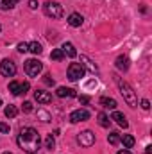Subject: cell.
Masks as SVG:
<instances>
[{
	"label": "cell",
	"mask_w": 152,
	"mask_h": 154,
	"mask_svg": "<svg viewBox=\"0 0 152 154\" xmlns=\"http://www.w3.org/2000/svg\"><path fill=\"white\" fill-rule=\"evenodd\" d=\"M29 52H32L34 56H39L43 52V48H41V45L38 41H32V43H29Z\"/></svg>",
	"instance_id": "18"
},
{
	"label": "cell",
	"mask_w": 152,
	"mask_h": 154,
	"mask_svg": "<svg viewBox=\"0 0 152 154\" xmlns=\"http://www.w3.org/2000/svg\"><path fill=\"white\" fill-rule=\"evenodd\" d=\"M61 50H63V54H66L68 57H75L77 56V50L72 43H65V45L61 47Z\"/></svg>",
	"instance_id": "15"
},
{
	"label": "cell",
	"mask_w": 152,
	"mask_h": 154,
	"mask_svg": "<svg viewBox=\"0 0 152 154\" xmlns=\"http://www.w3.org/2000/svg\"><path fill=\"white\" fill-rule=\"evenodd\" d=\"M0 31H2V25H0Z\"/></svg>",
	"instance_id": "39"
},
{
	"label": "cell",
	"mask_w": 152,
	"mask_h": 154,
	"mask_svg": "<svg viewBox=\"0 0 152 154\" xmlns=\"http://www.w3.org/2000/svg\"><path fill=\"white\" fill-rule=\"evenodd\" d=\"M63 57H65V54H63L61 48H54L52 54H50V59H54V61H61Z\"/></svg>",
	"instance_id": "21"
},
{
	"label": "cell",
	"mask_w": 152,
	"mask_h": 154,
	"mask_svg": "<svg viewBox=\"0 0 152 154\" xmlns=\"http://www.w3.org/2000/svg\"><path fill=\"white\" fill-rule=\"evenodd\" d=\"M43 11H45V14H47L48 18H54V20H57V18H63V14H65L63 7H61L57 2H52V0L45 2V5H43Z\"/></svg>",
	"instance_id": "3"
},
{
	"label": "cell",
	"mask_w": 152,
	"mask_h": 154,
	"mask_svg": "<svg viewBox=\"0 0 152 154\" xmlns=\"http://www.w3.org/2000/svg\"><path fill=\"white\" fill-rule=\"evenodd\" d=\"M145 152H147V154H152V147H150V145H147V151H145Z\"/></svg>",
	"instance_id": "35"
},
{
	"label": "cell",
	"mask_w": 152,
	"mask_h": 154,
	"mask_svg": "<svg viewBox=\"0 0 152 154\" xmlns=\"http://www.w3.org/2000/svg\"><path fill=\"white\" fill-rule=\"evenodd\" d=\"M0 106H2V99H0Z\"/></svg>",
	"instance_id": "37"
},
{
	"label": "cell",
	"mask_w": 152,
	"mask_h": 154,
	"mask_svg": "<svg viewBox=\"0 0 152 154\" xmlns=\"http://www.w3.org/2000/svg\"><path fill=\"white\" fill-rule=\"evenodd\" d=\"M9 91H11L13 95H22V84L16 82V81L9 82Z\"/></svg>",
	"instance_id": "17"
},
{
	"label": "cell",
	"mask_w": 152,
	"mask_h": 154,
	"mask_svg": "<svg viewBox=\"0 0 152 154\" xmlns=\"http://www.w3.org/2000/svg\"><path fill=\"white\" fill-rule=\"evenodd\" d=\"M116 68L118 70H129V57L127 56H118L116 57Z\"/></svg>",
	"instance_id": "14"
},
{
	"label": "cell",
	"mask_w": 152,
	"mask_h": 154,
	"mask_svg": "<svg viewBox=\"0 0 152 154\" xmlns=\"http://www.w3.org/2000/svg\"><path fill=\"white\" fill-rule=\"evenodd\" d=\"M45 147H47V149H54V147H56V140H54L52 134L47 136V140H45Z\"/></svg>",
	"instance_id": "26"
},
{
	"label": "cell",
	"mask_w": 152,
	"mask_h": 154,
	"mask_svg": "<svg viewBox=\"0 0 152 154\" xmlns=\"http://www.w3.org/2000/svg\"><path fill=\"white\" fill-rule=\"evenodd\" d=\"M81 77H84V68L81 63H72L68 66V79L70 81H79Z\"/></svg>",
	"instance_id": "6"
},
{
	"label": "cell",
	"mask_w": 152,
	"mask_h": 154,
	"mask_svg": "<svg viewBox=\"0 0 152 154\" xmlns=\"http://www.w3.org/2000/svg\"><path fill=\"white\" fill-rule=\"evenodd\" d=\"M141 108H143V109H149V108H150V102H149L147 99H143V100H141Z\"/></svg>",
	"instance_id": "32"
},
{
	"label": "cell",
	"mask_w": 152,
	"mask_h": 154,
	"mask_svg": "<svg viewBox=\"0 0 152 154\" xmlns=\"http://www.w3.org/2000/svg\"><path fill=\"white\" fill-rule=\"evenodd\" d=\"M41 138H39L38 131L34 127H23L18 134V145L22 151H25L27 154H34L39 149Z\"/></svg>",
	"instance_id": "1"
},
{
	"label": "cell",
	"mask_w": 152,
	"mask_h": 154,
	"mask_svg": "<svg viewBox=\"0 0 152 154\" xmlns=\"http://www.w3.org/2000/svg\"><path fill=\"white\" fill-rule=\"evenodd\" d=\"M81 65H82V68H86V70H90L91 74H99V66L88 57V56H81Z\"/></svg>",
	"instance_id": "9"
},
{
	"label": "cell",
	"mask_w": 152,
	"mask_h": 154,
	"mask_svg": "<svg viewBox=\"0 0 152 154\" xmlns=\"http://www.w3.org/2000/svg\"><path fill=\"white\" fill-rule=\"evenodd\" d=\"M88 118H90V113H88L86 109H75V111L70 113V122H72V124L84 122V120H88Z\"/></svg>",
	"instance_id": "8"
},
{
	"label": "cell",
	"mask_w": 152,
	"mask_h": 154,
	"mask_svg": "<svg viewBox=\"0 0 152 154\" xmlns=\"http://www.w3.org/2000/svg\"><path fill=\"white\" fill-rule=\"evenodd\" d=\"M108 142H109L111 145H118V143H120V134H118V133H111V134L108 136Z\"/></svg>",
	"instance_id": "24"
},
{
	"label": "cell",
	"mask_w": 152,
	"mask_h": 154,
	"mask_svg": "<svg viewBox=\"0 0 152 154\" xmlns=\"http://www.w3.org/2000/svg\"><path fill=\"white\" fill-rule=\"evenodd\" d=\"M43 70V63L38 59H27L25 61V74L29 77H38Z\"/></svg>",
	"instance_id": "4"
},
{
	"label": "cell",
	"mask_w": 152,
	"mask_h": 154,
	"mask_svg": "<svg viewBox=\"0 0 152 154\" xmlns=\"http://www.w3.org/2000/svg\"><path fill=\"white\" fill-rule=\"evenodd\" d=\"M0 74L4 77H13L16 74V65L11 59H2V63H0Z\"/></svg>",
	"instance_id": "5"
},
{
	"label": "cell",
	"mask_w": 152,
	"mask_h": 154,
	"mask_svg": "<svg viewBox=\"0 0 152 154\" xmlns=\"http://www.w3.org/2000/svg\"><path fill=\"white\" fill-rule=\"evenodd\" d=\"M57 97H61V99H65V97H75V90H72V88H65V86H59L57 88Z\"/></svg>",
	"instance_id": "12"
},
{
	"label": "cell",
	"mask_w": 152,
	"mask_h": 154,
	"mask_svg": "<svg viewBox=\"0 0 152 154\" xmlns=\"http://www.w3.org/2000/svg\"><path fill=\"white\" fill-rule=\"evenodd\" d=\"M34 99L38 100L39 104H48V102H52V95H50L48 91H43V90H36V91H34Z\"/></svg>",
	"instance_id": "10"
},
{
	"label": "cell",
	"mask_w": 152,
	"mask_h": 154,
	"mask_svg": "<svg viewBox=\"0 0 152 154\" xmlns=\"http://www.w3.org/2000/svg\"><path fill=\"white\" fill-rule=\"evenodd\" d=\"M29 7L31 9H38V0H29Z\"/></svg>",
	"instance_id": "33"
},
{
	"label": "cell",
	"mask_w": 152,
	"mask_h": 154,
	"mask_svg": "<svg viewBox=\"0 0 152 154\" xmlns=\"http://www.w3.org/2000/svg\"><path fill=\"white\" fill-rule=\"evenodd\" d=\"M4 154H11V152H4Z\"/></svg>",
	"instance_id": "38"
},
{
	"label": "cell",
	"mask_w": 152,
	"mask_h": 154,
	"mask_svg": "<svg viewBox=\"0 0 152 154\" xmlns=\"http://www.w3.org/2000/svg\"><path fill=\"white\" fill-rule=\"evenodd\" d=\"M82 22H84V18H82L79 13H72V14L68 16V23H70L72 27H81Z\"/></svg>",
	"instance_id": "13"
},
{
	"label": "cell",
	"mask_w": 152,
	"mask_h": 154,
	"mask_svg": "<svg viewBox=\"0 0 152 154\" xmlns=\"http://www.w3.org/2000/svg\"><path fill=\"white\" fill-rule=\"evenodd\" d=\"M111 120H114L120 127H123V129H127L129 127V122H127V118L123 113H120V111H113V115H111Z\"/></svg>",
	"instance_id": "11"
},
{
	"label": "cell",
	"mask_w": 152,
	"mask_h": 154,
	"mask_svg": "<svg viewBox=\"0 0 152 154\" xmlns=\"http://www.w3.org/2000/svg\"><path fill=\"white\" fill-rule=\"evenodd\" d=\"M114 81H116V84H118V90H120V93H122V97H123V100L131 106V108H138V99H136V93H134V90L122 79V77H116L114 75Z\"/></svg>",
	"instance_id": "2"
},
{
	"label": "cell",
	"mask_w": 152,
	"mask_h": 154,
	"mask_svg": "<svg viewBox=\"0 0 152 154\" xmlns=\"http://www.w3.org/2000/svg\"><path fill=\"white\" fill-rule=\"evenodd\" d=\"M77 142L82 145V147H91L95 143V134L91 131H82L79 136H77Z\"/></svg>",
	"instance_id": "7"
},
{
	"label": "cell",
	"mask_w": 152,
	"mask_h": 154,
	"mask_svg": "<svg viewBox=\"0 0 152 154\" xmlns=\"http://www.w3.org/2000/svg\"><path fill=\"white\" fill-rule=\"evenodd\" d=\"M31 111H32V102L25 100L23 102V113H31Z\"/></svg>",
	"instance_id": "28"
},
{
	"label": "cell",
	"mask_w": 152,
	"mask_h": 154,
	"mask_svg": "<svg viewBox=\"0 0 152 154\" xmlns=\"http://www.w3.org/2000/svg\"><path fill=\"white\" fill-rule=\"evenodd\" d=\"M27 50H29V43H18V52L25 54Z\"/></svg>",
	"instance_id": "27"
},
{
	"label": "cell",
	"mask_w": 152,
	"mask_h": 154,
	"mask_svg": "<svg viewBox=\"0 0 152 154\" xmlns=\"http://www.w3.org/2000/svg\"><path fill=\"white\" fill-rule=\"evenodd\" d=\"M100 104H102L104 108H108V109H114V108H116V100H114V99H109V97H102V99H100Z\"/></svg>",
	"instance_id": "16"
},
{
	"label": "cell",
	"mask_w": 152,
	"mask_h": 154,
	"mask_svg": "<svg viewBox=\"0 0 152 154\" xmlns=\"http://www.w3.org/2000/svg\"><path fill=\"white\" fill-rule=\"evenodd\" d=\"M0 133H9V125L5 122H0Z\"/></svg>",
	"instance_id": "30"
},
{
	"label": "cell",
	"mask_w": 152,
	"mask_h": 154,
	"mask_svg": "<svg viewBox=\"0 0 152 154\" xmlns=\"http://www.w3.org/2000/svg\"><path fill=\"white\" fill-rule=\"evenodd\" d=\"M120 142H123V145H125L127 149H131V147L134 145V138H132L131 134H123V136H120Z\"/></svg>",
	"instance_id": "20"
},
{
	"label": "cell",
	"mask_w": 152,
	"mask_h": 154,
	"mask_svg": "<svg viewBox=\"0 0 152 154\" xmlns=\"http://www.w3.org/2000/svg\"><path fill=\"white\" fill-rule=\"evenodd\" d=\"M43 81H45V84H48V86H52V84H54V79H52V75H50V74H47Z\"/></svg>",
	"instance_id": "29"
},
{
	"label": "cell",
	"mask_w": 152,
	"mask_h": 154,
	"mask_svg": "<svg viewBox=\"0 0 152 154\" xmlns=\"http://www.w3.org/2000/svg\"><path fill=\"white\" fill-rule=\"evenodd\" d=\"M97 118H99V124H100L102 127H109V124H111V118L106 115V113H99V116H97Z\"/></svg>",
	"instance_id": "19"
},
{
	"label": "cell",
	"mask_w": 152,
	"mask_h": 154,
	"mask_svg": "<svg viewBox=\"0 0 152 154\" xmlns=\"http://www.w3.org/2000/svg\"><path fill=\"white\" fill-rule=\"evenodd\" d=\"M118 154H131V152H129L127 149H123V151H118Z\"/></svg>",
	"instance_id": "36"
},
{
	"label": "cell",
	"mask_w": 152,
	"mask_h": 154,
	"mask_svg": "<svg viewBox=\"0 0 152 154\" xmlns=\"http://www.w3.org/2000/svg\"><path fill=\"white\" fill-rule=\"evenodd\" d=\"M79 102H81V104H88V102H90V97L82 95V97H79Z\"/></svg>",
	"instance_id": "31"
},
{
	"label": "cell",
	"mask_w": 152,
	"mask_h": 154,
	"mask_svg": "<svg viewBox=\"0 0 152 154\" xmlns=\"http://www.w3.org/2000/svg\"><path fill=\"white\" fill-rule=\"evenodd\" d=\"M20 0H2V9H11L18 4Z\"/></svg>",
	"instance_id": "25"
},
{
	"label": "cell",
	"mask_w": 152,
	"mask_h": 154,
	"mask_svg": "<svg viewBox=\"0 0 152 154\" xmlns=\"http://www.w3.org/2000/svg\"><path fill=\"white\" fill-rule=\"evenodd\" d=\"M16 115H18V109H16V106L9 104V106L5 108V116H7V118H14Z\"/></svg>",
	"instance_id": "22"
},
{
	"label": "cell",
	"mask_w": 152,
	"mask_h": 154,
	"mask_svg": "<svg viewBox=\"0 0 152 154\" xmlns=\"http://www.w3.org/2000/svg\"><path fill=\"white\" fill-rule=\"evenodd\" d=\"M38 118L41 120V122H50V120H52L50 113H48V111H45V109H38Z\"/></svg>",
	"instance_id": "23"
},
{
	"label": "cell",
	"mask_w": 152,
	"mask_h": 154,
	"mask_svg": "<svg viewBox=\"0 0 152 154\" xmlns=\"http://www.w3.org/2000/svg\"><path fill=\"white\" fill-rule=\"evenodd\" d=\"M27 90H29V82H23L22 84V93H27Z\"/></svg>",
	"instance_id": "34"
}]
</instances>
